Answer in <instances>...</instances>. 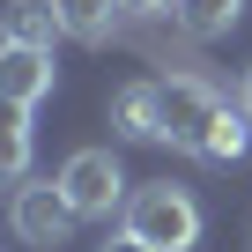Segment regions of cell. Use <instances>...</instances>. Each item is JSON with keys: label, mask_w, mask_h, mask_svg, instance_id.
Wrapping results in <instances>:
<instances>
[{"label": "cell", "mask_w": 252, "mask_h": 252, "mask_svg": "<svg viewBox=\"0 0 252 252\" xmlns=\"http://www.w3.org/2000/svg\"><path fill=\"white\" fill-rule=\"evenodd\" d=\"M126 230H134L149 252H193L200 245V200L186 186L156 178V186H141L134 200H126Z\"/></svg>", "instance_id": "6da1fadb"}, {"label": "cell", "mask_w": 252, "mask_h": 252, "mask_svg": "<svg viewBox=\"0 0 252 252\" xmlns=\"http://www.w3.org/2000/svg\"><path fill=\"white\" fill-rule=\"evenodd\" d=\"M222 111H230V104H222L215 74H200V67H178V74H163V141H171V149L200 156Z\"/></svg>", "instance_id": "7a4b0ae2"}, {"label": "cell", "mask_w": 252, "mask_h": 252, "mask_svg": "<svg viewBox=\"0 0 252 252\" xmlns=\"http://www.w3.org/2000/svg\"><path fill=\"white\" fill-rule=\"evenodd\" d=\"M8 222H15V237H23V245H45V252H52V245H67V237H74V222H82V215H74V200H67V186H60V178H23V186L8 193Z\"/></svg>", "instance_id": "3957f363"}, {"label": "cell", "mask_w": 252, "mask_h": 252, "mask_svg": "<svg viewBox=\"0 0 252 252\" xmlns=\"http://www.w3.org/2000/svg\"><path fill=\"white\" fill-rule=\"evenodd\" d=\"M60 186H67V200H74V215H82V222H104L111 208L134 200V193H126V171H119V156H111V149H74V156L60 163Z\"/></svg>", "instance_id": "277c9868"}, {"label": "cell", "mask_w": 252, "mask_h": 252, "mask_svg": "<svg viewBox=\"0 0 252 252\" xmlns=\"http://www.w3.org/2000/svg\"><path fill=\"white\" fill-rule=\"evenodd\" d=\"M111 126L119 141H163V82H126L111 96Z\"/></svg>", "instance_id": "5b68a950"}, {"label": "cell", "mask_w": 252, "mask_h": 252, "mask_svg": "<svg viewBox=\"0 0 252 252\" xmlns=\"http://www.w3.org/2000/svg\"><path fill=\"white\" fill-rule=\"evenodd\" d=\"M60 8V30L74 45H119L126 37V0H52Z\"/></svg>", "instance_id": "8992f818"}, {"label": "cell", "mask_w": 252, "mask_h": 252, "mask_svg": "<svg viewBox=\"0 0 252 252\" xmlns=\"http://www.w3.org/2000/svg\"><path fill=\"white\" fill-rule=\"evenodd\" d=\"M0 96H15V104H45V96H52V52L0 45Z\"/></svg>", "instance_id": "52a82bcc"}, {"label": "cell", "mask_w": 252, "mask_h": 252, "mask_svg": "<svg viewBox=\"0 0 252 252\" xmlns=\"http://www.w3.org/2000/svg\"><path fill=\"white\" fill-rule=\"evenodd\" d=\"M67 30H60V8L52 0H15L8 15H0V45H30V52H52Z\"/></svg>", "instance_id": "ba28073f"}, {"label": "cell", "mask_w": 252, "mask_h": 252, "mask_svg": "<svg viewBox=\"0 0 252 252\" xmlns=\"http://www.w3.org/2000/svg\"><path fill=\"white\" fill-rule=\"evenodd\" d=\"M30 111L37 104L0 96V186H23L30 178Z\"/></svg>", "instance_id": "9c48e42d"}, {"label": "cell", "mask_w": 252, "mask_h": 252, "mask_svg": "<svg viewBox=\"0 0 252 252\" xmlns=\"http://www.w3.org/2000/svg\"><path fill=\"white\" fill-rule=\"evenodd\" d=\"M237 15H245V0H178V30L193 37V45H215V37H230L237 30Z\"/></svg>", "instance_id": "30bf717a"}, {"label": "cell", "mask_w": 252, "mask_h": 252, "mask_svg": "<svg viewBox=\"0 0 252 252\" xmlns=\"http://www.w3.org/2000/svg\"><path fill=\"white\" fill-rule=\"evenodd\" d=\"M245 141H252V119H245V111H222L215 134H208V149H200V163H237Z\"/></svg>", "instance_id": "8fae6325"}, {"label": "cell", "mask_w": 252, "mask_h": 252, "mask_svg": "<svg viewBox=\"0 0 252 252\" xmlns=\"http://www.w3.org/2000/svg\"><path fill=\"white\" fill-rule=\"evenodd\" d=\"M126 15H141V23L149 15H178V0H126Z\"/></svg>", "instance_id": "7c38bea8"}, {"label": "cell", "mask_w": 252, "mask_h": 252, "mask_svg": "<svg viewBox=\"0 0 252 252\" xmlns=\"http://www.w3.org/2000/svg\"><path fill=\"white\" fill-rule=\"evenodd\" d=\"M96 252H149V245H141V237H134V230H119V237H104V245H96Z\"/></svg>", "instance_id": "4fadbf2b"}, {"label": "cell", "mask_w": 252, "mask_h": 252, "mask_svg": "<svg viewBox=\"0 0 252 252\" xmlns=\"http://www.w3.org/2000/svg\"><path fill=\"white\" fill-rule=\"evenodd\" d=\"M237 111L252 119V67H245V82H237Z\"/></svg>", "instance_id": "5bb4252c"}]
</instances>
